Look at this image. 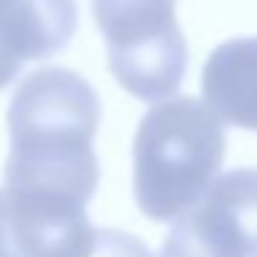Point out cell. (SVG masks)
Listing matches in <instances>:
<instances>
[{
	"instance_id": "cell-4",
	"label": "cell",
	"mask_w": 257,
	"mask_h": 257,
	"mask_svg": "<svg viewBox=\"0 0 257 257\" xmlns=\"http://www.w3.org/2000/svg\"><path fill=\"white\" fill-rule=\"evenodd\" d=\"M100 124V100L86 78L64 67L31 72L9 105L12 144L91 141Z\"/></svg>"
},
{
	"instance_id": "cell-5",
	"label": "cell",
	"mask_w": 257,
	"mask_h": 257,
	"mask_svg": "<svg viewBox=\"0 0 257 257\" xmlns=\"http://www.w3.org/2000/svg\"><path fill=\"white\" fill-rule=\"evenodd\" d=\"M75 28V0H0V91L12 86L25 61L61 53Z\"/></svg>"
},
{
	"instance_id": "cell-2",
	"label": "cell",
	"mask_w": 257,
	"mask_h": 257,
	"mask_svg": "<svg viewBox=\"0 0 257 257\" xmlns=\"http://www.w3.org/2000/svg\"><path fill=\"white\" fill-rule=\"evenodd\" d=\"M116 83L139 100L177 94L188 67V42L174 0H91Z\"/></svg>"
},
{
	"instance_id": "cell-9",
	"label": "cell",
	"mask_w": 257,
	"mask_h": 257,
	"mask_svg": "<svg viewBox=\"0 0 257 257\" xmlns=\"http://www.w3.org/2000/svg\"><path fill=\"white\" fill-rule=\"evenodd\" d=\"M0 257H14V254H9V251H6V249H3V251H0Z\"/></svg>"
},
{
	"instance_id": "cell-8",
	"label": "cell",
	"mask_w": 257,
	"mask_h": 257,
	"mask_svg": "<svg viewBox=\"0 0 257 257\" xmlns=\"http://www.w3.org/2000/svg\"><path fill=\"white\" fill-rule=\"evenodd\" d=\"M6 229H9V216H6V199L0 194V251L6 249Z\"/></svg>"
},
{
	"instance_id": "cell-7",
	"label": "cell",
	"mask_w": 257,
	"mask_h": 257,
	"mask_svg": "<svg viewBox=\"0 0 257 257\" xmlns=\"http://www.w3.org/2000/svg\"><path fill=\"white\" fill-rule=\"evenodd\" d=\"M89 257H152L141 238L122 229H97L94 249Z\"/></svg>"
},
{
	"instance_id": "cell-6",
	"label": "cell",
	"mask_w": 257,
	"mask_h": 257,
	"mask_svg": "<svg viewBox=\"0 0 257 257\" xmlns=\"http://www.w3.org/2000/svg\"><path fill=\"white\" fill-rule=\"evenodd\" d=\"M202 94L224 124L257 130V36L229 39L207 56Z\"/></svg>"
},
{
	"instance_id": "cell-1",
	"label": "cell",
	"mask_w": 257,
	"mask_h": 257,
	"mask_svg": "<svg viewBox=\"0 0 257 257\" xmlns=\"http://www.w3.org/2000/svg\"><path fill=\"white\" fill-rule=\"evenodd\" d=\"M221 163L224 122L216 111L194 97H169L136 130V205L152 221L177 218L218 177Z\"/></svg>"
},
{
	"instance_id": "cell-3",
	"label": "cell",
	"mask_w": 257,
	"mask_h": 257,
	"mask_svg": "<svg viewBox=\"0 0 257 257\" xmlns=\"http://www.w3.org/2000/svg\"><path fill=\"white\" fill-rule=\"evenodd\" d=\"M161 257H257V169H232L180 213Z\"/></svg>"
}]
</instances>
